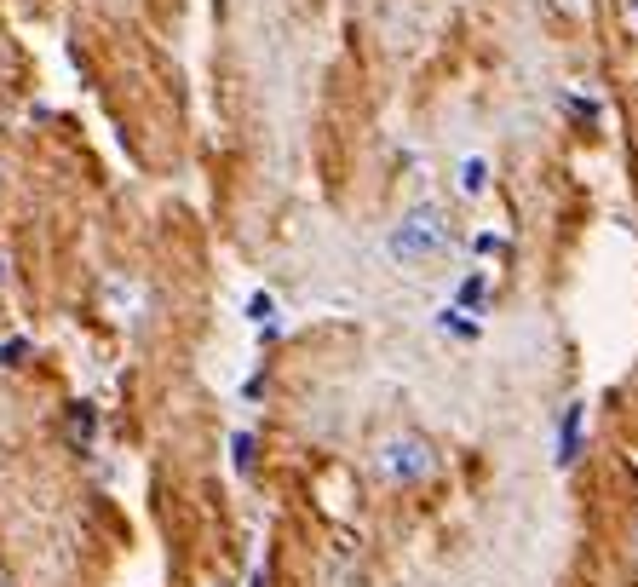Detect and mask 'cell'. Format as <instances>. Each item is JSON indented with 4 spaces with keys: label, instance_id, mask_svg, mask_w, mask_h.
<instances>
[{
    "label": "cell",
    "instance_id": "obj_5",
    "mask_svg": "<svg viewBox=\"0 0 638 587\" xmlns=\"http://www.w3.org/2000/svg\"><path fill=\"white\" fill-rule=\"evenodd\" d=\"M483 288H489L483 277H466L460 282V306H483Z\"/></svg>",
    "mask_w": 638,
    "mask_h": 587
},
{
    "label": "cell",
    "instance_id": "obj_7",
    "mask_svg": "<svg viewBox=\"0 0 638 587\" xmlns=\"http://www.w3.org/2000/svg\"><path fill=\"white\" fill-rule=\"evenodd\" d=\"M236 467H253V438H236Z\"/></svg>",
    "mask_w": 638,
    "mask_h": 587
},
{
    "label": "cell",
    "instance_id": "obj_4",
    "mask_svg": "<svg viewBox=\"0 0 638 587\" xmlns=\"http://www.w3.org/2000/svg\"><path fill=\"white\" fill-rule=\"evenodd\" d=\"M455 185H460V196H483V190H489V162H483V156H466Z\"/></svg>",
    "mask_w": 638,
    "mask_h": 587
},
{
    "label": "cell",
    "instance_id": "obj_8",
    "mask_svg": "<svg viewBox=\"0 0 638 587\" xmlns=\"http://www.w3.org/2000/svg\"><path fill=\"white\" fill-rule=\"evenodd\" d=\"M627 24H633V29H638V0H627Z\"/></svg>",
    "mask_w": 638,
    "mask_h": 587
},
{
    "label": "cell",
    "instance_id": "obj_3",
    "mask_svg": "<svg viewBox=\"0 0 638 587\" xmlns=\"http://www.w3.org/2000/svg\"><path fill=\"white\" fill-rule=\"evenodd\" d=\"M581 449H587V403H570L564 409V421H558V449H552V467L570 472L581 461Z\"/></svg>",
    "mask_w": 638,
    "mask_h": 587
},
{
    "label": "cell",
    "instance_id": "obj_1",
    "mask_svg": "<svg viewBox=\"0 0 638 587\" xmlns=\"http://www.w3.org/2000/svg\"><path fill=\"white\" fill-rule=\"evenodd\" d=\"M437 455L426 438H391V444H380V455H374V472L386 478V484H420V478H432Z\"/></svg>",
    "mask_w": 638,
    "mask_h": 587
},
{
    "label": "cell",
    "instance_id": "obj_2",
    "mask_svg": "<svg viewBox=\"0 0 638 587\" xmlns=\"http://www.w3.org/2000/svg\"><path fill=\"white\" fill-rule=\"evenodd\" d=\"M443 236H449V219H443V208H414L397 219V231H391V254L403 259H420V254H437L443 248Z\"/></svg>",
    "mask_w": 638,
    "mask_h": 587
},
{
    "label": "cell",
    "instance_id": "obj_6",
    "mask_svg": "<svg viewBox=\"0 0 638 587\" xmlns=\"http://www.w3.org/2000/svg\"><path fill=\"white\" fill-rule=\"evenodd\" d=\"M248 317H271V294H253V300H248Z\"/></svg>",
    "mask_w": 638,
    "mask_h": 587
}]
</instances>
